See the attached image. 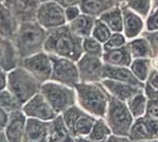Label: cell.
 <instances>
[{
  "label": "cell",
  "instance_id": "6da1fadb",
  "mask_svg": "<svg viewBox=\"0 0 158 142\" xmlns=\"http://www.w3.org/2000/svg\"><path fill=\"white\" fill-rule=\"evenodd\" d=\"M82 40L71 30L69 25L65 24L46 30L44 50L50 55L77 62L84 54Z\"/></svg>",
  "mask_w": 158,
  "mask_h": 142
},
{
  "label": "cell",
  "instance_id": "7a4b0ae2",
  "mask_svg": "<svg viewBox=\"0 0 158 142\" xmlns=\"http://www.w3.org/2000/svg\"><path fill=\"white\" fill-rule=\"evenodd\" d=\"M79 106L96 118H105L110 94L102 82H79L74 86Z\"/></svg>",
  "mask_w": 158,
  "mask_h": 142
},
{
  "label": "cell",
  "instance_id": "3957f363",
  "mask_svg": "<svg viewBox=\"0 0 158 142\" xmlns=\"http://www.w3.org/2000/svg\"><path fill=\"white\" fill-rule=\"evenodd\" d=\"M45 38L46 30L36 20L19 23L12 41L17 50L19 62L26 57L42 52Z\"/></svg>",
  "mask_w": 158,
  "mask_h": 142
},
{
  "label": "cell",
  "instance_id": "277c9868",
  "mask_svg": "<svg viewBox=\"0 0 158 142\" xmlns=\"http://www.w3.org/2000/svg\"><path fill=\"white\" fill-rule=\"evenodd\" d=\"M42 83L21 67H17L7 74V90L22 103H26L40 92Z\"/></svg>",
  "mask_w": 158,
  "mask_h": 142
},
{
  "label": "cell",
  "instance_id": "5b68a950",
  "mask_svg": "<svg viewBox=\"0 0 158 142\" xmlns=\"http://www.w3.org/2000/svg\"><path fill=\"white\" fill-rule=\"evenodd\" d=\"M40 92L57 115H61L77 103L75 89L58 82L43 83Z\"/></svg>",
  "mask_w": 158,
  "mask_h": 142
},
{
  "label": "cell",
  "instance_id": "8992f818",
  "mask_svg": "<svg viewBox=\"0 0 158 142\" xmlns=\"http://www.w3.org/2000/svg\"><path fill=\"white\" fill-rule=\"evenodd\" d=\"M105 119L112 134L127 137H129L130 130L135 120L127 103L111 95Z\"/></svg>",
  "mask_w": 158,
  "mask_h": 142
},
{
  "label": "cell",
  "instance_id": "52a82bcc",
  "mask_svg": "<svg viewBox=\"0 0 158 142\" xmlns=\"http://www.w3.org/2000/svg\"><path fill=\"white\" fill-rule=\"evenodd\" d=\"M63 120L74 138L87 137L96 120V117L85 112L75 104L61 114Z\"/></svg>",
  "mask_w": 158,
  "mask_h": 142
},
{
  "label": "cell",
  "instance_id": "ba28073f",
  "mask_svg": "<svg viewBox=\"0 0 158 142\" xmlns=\"http://www.w3.org/2000/svg\"><path fill=\"white\" fill-rule=\"evenodd\" d=\"M52 62V74L50 79L55 82L74 88L80 82V76L75 62L57 55H50Z\"/></svg>",
  "mask_w": 158,
  "mask_h": 142
},
{
  "label": "cell",
  "instance_id": "9c48e42d",
  "mask_svg": "<svg viewBox=\"0 0 158 142\" xmlns=\"http://www.w3.org/2000/svg\"><path fill=\"white\" fill-rule=\"evenodd\" d=\"M36 21L47 30L63 26L67 22L65 8L54 0L41 3L37 11Z\"/></svg>",
  "mask_w": 158,
  "mask_h": 142
},
{
  "label": "cell",
  "instance_id": "30bf717a",
  "mask_svg": "<svg viewBox=\"0 0 158 142\" xmlns=\"http://www.w3.org/2000/svg\"><path fill=\"white\" fill-rule=\"evenodd\" d=\"M21 67L31 73L42 84L50 79L52 74V62L50 56L44 53H37L20 60Z\"/></svg>",
  "mask_w": 158,
  "mask_h": 142
},
{
  "label": "cell",
  "instance_id": "8fae6325",
  "mask_svg": "<svg viewBox=\"0 0 158 142\" xmlns=\"http://www.w3.org/2000/svg\"><path fill=\"white\" fill-rule=\"evenodd\" d=\"M80 82H100L103 79L104 62L102 57L83 54L77 61Z\"/></svg>",
  "mask_w": 158,
  "mask_h": 142
},
{
  "label": "cell",
  "instance_id": "7c38bea8",
  "mask_svg": "<svg viewBox=\"0 0 158 142\" xmlns=\"http://www.w3.org/2000/svg\"><path fill=\"white\" fill-rule=\"evenodd\" d=\"M22 112L29 118H34L45 122L51 121L58 116L52 109L41 92L34 95L23 104Z\"/></svg>",
  "mask_w": 158,
  "mask_h": 142
},
{
  "label": "cell",
  "instance_id": "4fadbf2b",
  "mask_svg": "<svg viewBox=\"0 0 158 142\" xmlns=\"http://www.w3.org/2000/svg\"><path fill=\"white\" fill-rule=\"evenodd\" d=\"M129 138L131 141L158 140V121L145 116L135 119L130 130Z\"/></svg>",
  "mask_w": 158,
  "mask_h": 142
},
{
  "label": "cell",
  "instance_id": "5bb4252c",
  "mask_svg": "<svg viewBox=\"0 0 158 142\" xmlns=\"http://www.w3.org/2000/svg\"><path fill=\"white\" fill-rule=\"evenodd\" d=\"M3 4L8 7L17 20L21 23L36 20L41 2L39 0H8Z\"/></svg>",
  "mask_w": 158,
  "mask_h": 142
},
{
  "label": "cell",
  "instance_id": "9a60e30c",
  "mask_svg": "<svg viewBox=\"0 0 158 142\" xmlns=\"http://www.w3.org/2000/svg\"><path fill=\"white\" fill-rule=\"evenodd\" d=\"M27 118L22 110L15 111L8 114V120L6 126L4 129L5 135L8 142H21L25 128H26Z\"/></svg>",
  "mask_w": 158,
  "mask_h": 142
},
{
  "label": "cell",
  "instance_id": "2e32d148",
  "mask_svg": "<svg viewBox=\"0 0 158 142\" xmlns=\"http://www.w3.org/2000/svg\"><path fill=\"white\" fill-rule=\"evenodd\" d=\"M108 79L120 82H125L139 88H144V83L140 81L132 73L130 67H118L112 66L104 63L103 69V79Z\"/></svg>",
  "mask_w": 158,
  "mask_h": 142
},
{
  "label": "cell",
  "instance_id": "e0dca14e",
  "mask_svg": "<svg viewBox=\"0 0 158 142\" xmlns=\"http://www.w3.org/2000/svg\"><path fill=\"white\" fill-rule=\"evenodd\" d=\"M123 17V30L124 35L128 39H134L139 36L143 30L144 23L143 18L129 7L120 5Z\"/></svg>",
  "mask_w": 158,
  "mask_h": 142
},
{
  "label": "cell",
  "instance_id": "ac0fdd59",
  "mask_svg": "<svg viewBox=\"0 0 158 142\" xmlns=\"http://www.w3.org/2000/svg\"><path fill=\"white\" fill-rule=\"evenodd\" d=\"M101 82L111 96L125 103L138 91L143 90V88L108 79H104Z\"/></svg>",
  "mask_w": 158,
  "mask_h": 142
},
{
  "label": "cell",
  "instance_id": "d6986e66",
  "mask_svg": "<svg viewBox=\"0 0 158 142\" xmlns=\"http://www.w3.org/2000/svg\"><path fill=\"white\" fill-rule=\"evenodd\" d=\"M19 58L11 40L0 36V68L9 71L19 67Z\"/></svg>",
  "mask_w": 158,
  "mask_h": 142
},
{
  "label": "cell",
  "instance_id": "ffe728a7",
  "mask_svg": "<svg viewBox=\"0 0 158 142\" xmlns=\"http://www.w3.org/2000/svg\"><path fill=\"white\" fill-rule=\"evenodd\" d=\"M47 141L75 142V138L68 129L61 115H58L55 119L48 121Z\"/></svg>",
  "mask_w": 158,
  "mask_h": 142
},
{
  "label": "cell",
  "instance_id": "44dd1931",
  "mask_svg": "<svg viewBox=\"0 0 158 142\" xmlns=\"http://www.w3.org/2000/svg\"><path fill=\"white\" fill-rule=\"evenodd\" d=\"M47 127L48 122L34 118H28L21 142H48Z\"/></svg>",
  "mask_w": 158,
  "mask_h": 142
},
{
  "label": "cell",
  "instance_id": "7402d4cb",
  "mask_svg": "<svg viewBox=\"0 0 158 142\" xmlns=\"http://www.w3.org/2000/svg\"><path fill=\"white\" fill-rule=\"evenodd\" d=\"M123 0H81L79 6L81 13L99 18L106 11L120 6Z\"/></svg>",
  "mask_w": 158,
  "mask_h": 142
},
{
  "label": "cell",
  "instance_id": "603a6c76",
  "mask_svg": "<svg viewBox=\"0 0 158 142\" xmlns=\"http://www.w3.org/2000/svg\"><path fill=\"white\" fill-rule=\"evenodd\" d=\"M19 23L8 7L0 2V36L13 41L19 26Z\"/></svg>",
  "mask_w": 158,
  "mask_h": 142
},
{
  "label": "cell",
  "instance_id": "cb8c5ba5",
  "mask_svg": "<svg viewBox=\"0 0 158 142\" xmlns=\"http://www.w3.org/2000/svg\"><path fill=\"white\" fill-rule=\"evenodd\" d=\"M102 60L105 64L130 67L131 61H132V57L126 44L119 48L111 49V50H104Z\"/></svg>",
  "mask_w": 158,
  "mask_h": 142
},
{
  "label": "cell",
  "instance_id": "d4e9b609",
  "mask_svg": "<svg viewBox=\"0 0 158 142\" xmlns=\"http://www.w3.org/2000/svg\"><path fill=\"white\" fill-rule=\"evenodd\" d=\"M97 18L88 14L81 13L75 19L69 22L71 30L81 38H86L92 35L94 25Z\"/></svg>",
  "mask_w": 158,
  "mask_h": 142
},
{
  "label": "cell",
  "instance_id": "484cf974",
  "mask_svg": "<svg viewBox=\"0 0 158 142\" xmlns=\"http://www.w3.org/2000/svg\"><path fill=\"white\" fill-rule=\"evenodd\" d=\"M128 49L132 59L135 58H153L154 54L149 42L143 37L134 38L127 43Z\"/></svg>",
  "mask_w": 158,
  "mask_h": 142
},
{
  "label": "cell",
  "instance_id": "4316f807",
  "mask_svg": "<svg viewBox=\"0 0 158 142\" xmlns=\"http://www.w3.org/2000/svg\"><path fill=\"white\" fill-rule=\"evenodd\" d=\"M99 18L108 26L112 32H122L123 17L120 6H115L106 11L99 17Z\"/></svg>",
  "mask_w": 158,
  "mask_h": 142
},
{
  "label": "cell",
  "instance_id": "83f0119b",
  "mask_svg": "<svg viewBox=\"0 0 158 142\" xmlns=\"http://www.w3.org/2000/svg\"><path fill=\"white\" fill-rule=\"evenodd\" d=\"M148 98L144 93L143 89L134 94L131 98H130L126 103L131 111V115L133 116L134 119L140 118L144 116L147 107Z\"/></svg>",
  "mask_w": 158,
  "mask_h": 142
},
{
  "label": "cell",
  "instance_id": "f1b7e54d",
  "mask_svg": "<svg viewBox=\"0 0 158 142\" xmlns=\"http://www.w3.org/2000/svg\"><path fill=\"white\" fill-rule=\"evenodd\" d=\"M152 67V58H135L132 59L130 66L134 76L142 82L145 83Z\"/></svg>",
  "mask_w": 158,
  "mask_h": 142
},
{
  "label": "cell",
  "instance_id": "f546056e",
  "mask_svg": "<svg viewBox=\"0 0 158 142\" xmlns=\"http://www.w3.org/2000/svg\"><path fill=\"white\" fill-rule=\"evenodd\" d=\"M112 131L107 125L105 118H96L90 134L87 136L89 139L95 141H105L110 135Z\"/></svg>",
  "mask_w": 158,
  "mask_h": 142
},
{
  "label": "cell",
  "instance_id": "4dcf8cb0",
  "mask_svg": "<svg viewBox=\"0 0 158 142\" xmlns=\"http://www.w3.org/2000/svg\"><path fill=\"white\" fill-rule=\"evenodd\" d=\"M0 107L7 114H10L15 111L22 110L23 104L8 90H4L0 91Z\"/></svg>",
  "mask_w": 158,
  "mask_h": 142
},
{
  "label": "cell",
  "instance_id": "1f68e13d",
  "mask_svg": "<svg viewBox=\"0 0 158 142\" xmlns=\"http://www.w3.org/2000/svg\"><path fill=\"white\" fill-rule=\"evenodd\" d=\"M121 5L129 7L143 18H147L151 10L153 0H123Z\"/></svg>",
  "mask_w": 158,
  "mask_h": 142
},
{
  "label": "cell",
  "instance_id": "d6a6232c",
  "mask_svg": "<svg viewBox=\"0 0 158 142\" xmlns=\"http://www.w3.org/2000/svg\"><path fill=\"white\" fill-rule=\"evenodd\" d=\"M111 34H112V31L108 28V26L103 20H101L99 18H97L95 19L91 36H93L97 41H99L102 44H104L109 39Z\"/></svg>",
  "mask_w": 158,
  "mask_h": 142
},
{
  "label": "cell",
  "instance_id": "836d02e7",
  "mask_svg": "<svg viewBox=\"0 0 158 142\" xmlns=\"http://www.w3.org/2000/svg\"><path fill=\"white\" fill-rule=\"evenodd\" d=\"M82 48L85 54L96 55L99 57H102L103 53H104V47L102 43L99 41H97L95 38H94L93 36L83 38Z\"/></svg>",
  "mask_w": 158,
  "mask_h": 142
},
{
  "label": "cell",
  "instance_id": "e575fe53",
  "mask_svg": "<svg viewBox=\"0 0 158 142\" xmlns=\"http://www.w3.org/2000/svg\"><path fill=\"white\" fill-rule=\"evenodd\" d=\"M127 44L126 37L121 32H112L109 39L103 44L104 50H111L122 47Z\"/></svg>",
  "mask_w": 158,
  "mask_h": 142
},
{
  "label": "cell",
  "instance_id": "d590c367",
  "mask_svg": "<svg viewBox=\"0 0 158 142\" xmlns=\"http://www.w3.org/2000/svg\"><path fill=\"white\" fill-rule=\"evenodd\" d=\"M142 36H143L150 43L154 57L158 55V30H153V31H143L142 33Z\"/></svg>",
  "mask_w": 158,
  "mask_h": 142
},
{
  "label": "cell",
  "instance_id": "8d00e7d4",
  "mask_svg": "<svg viewBox=\"0 0 158 142\" xmlns=\"http://www.w3.org/2000/svg\"><path fill=\"white\" fill-rule=\"evenodd\" d=\"M144 116L158 121V99H148Z\"/></svg>",
  "mask_w": 158,
  "mask_h": 142
},
{
  "label": "cell",
  "instance_id": "74e56055",
  "mask_svg": "<svg viewBox=\"0 0 158 142\" xmlns=\"http://www.w3.org/2000/svg\"><path fill=\"white\" fill-rule=\"evenodd\" d=\"M146 30L148 31L158 30V7H154L147 17Z\"/></svg>",
  "mask_w": 158,
  "mask_h": 142
},
{
  "label": "cell",
  "instance_id": "f35d334b",
  "mask_svg": "<svg viewBox=\"0 0 158 142\" xmlns=\"http://www.w3.org/2000/svg\"><path fill=\"white\" fill-rule=\"evenodd\" d=\"M81 13V11L79 6H68L65 8L66 18H67V21H69V22L75 19Z\"/></svg>",
  "mask_w": 158,
  "mask_h": 142
},
{
  "label": "cell",
  "instance_id": "ab89813d",
  "mask_svg": "<svg viewBox=\"0 0 158 142\" xmlns=\"http://www.w3.org/2000/svg\"><path fill=\"white\" fill-rule=\"evenodd\" d=\"M105 142H132L127 136H118L115 134H111Z\"/></svg>",
  "mask_w": 158,
  "mask_h": 142
},
{
  "label": "cell",
  "instance_id": "60d3db41",
  "mask_svg": "<svg viewBox=\"0 0 158 142\" xmlns=\"http://www.w3.org/2000/svg\"><path fill=\"white\" fill-rule=\"evenodd\" d=\"M8 120V114L0 107V131H4Z\"/></svg>",
  "mask_w": 158,
  "mask_h": 142
},
{
  "label": "cell",
  "instance_id": "b9f144b4",
  "mask_svg": "<svg viewBox=\"0 0 158 142\" xmlns=\"http://www.w3.org/2000/svg\"><path fill=\"white\" fill-rule=\"evenodd\" d=\"M54 1L58 3L64 8L68 6H79L81 2V0H54Z\"/></svg>",
  "mask_w": 158,
  "mask_h": 142
},
{
  "label": "cell",
  "instance_id": "7bdbcfd3",
  "mask_svg": "<svg viewBox=\"0 0 158 142\" xmlns=\"http://www.w3.org/2000/svg\"><path fill=\"white\" fill-rule=\"evenodd\" d=\"M7 84V76L5 70L0 68V91H4L6 88Z\"/></svg>",
  "mask_w": 158,
  "mask_h": 142
},
{
  "label": "cell",
  "instance_id": "ee69618b",
  "mask_svg": "<svg viewBox=\"0 0 158 142\" xmlns=\"http://www.w3.org/2000/svg\"><path fill=\"white\" fill-rule=\"evenodd\" d=\"M75 142H105V141H95V140H93L89 139L88 137H79V138H75Z\"/></svg>",
  "mask_w": 158,
  "mask_h": 142
},
{
  "label": "cell",
  "instance_id": "f6af8a7d",
  "mask_svg": "<svg viewBox=\"0 0 158 142\" xmlns=\"http://www.w3.org/2000/svg\"><path fill=\"white\" fill-rule=\"evenodd\" d=\"M0 142H8L4 131H0Z\"/></svg>",
  "mask_w": 158,
  "mask_h": 142
},
{
  "label": "cell",
  "instance_id": "bcb514c9",
  "mask_svg": "<svg viewBox=\"0 0 158 142\" xmlns=\"http://www.w3.org/2000/svg\"><path fill=\"white\" fill-rule=\"evenodd\" d=\"M153 5H154L153 8L154 7H158V0H153Z\"/></svg>",
  "mask_w": 158,
  "mask_h": 142
},
{
  "label": "cell",
  "instance_id": "7dc6e473",
  "mask_svg": "<svg viewBox=\"0 0 158 142\" xmlns=\"http://www.w3.org/2000/svg\"><path fill=\"white\" fill-rule=\"evenodd\" d=\"M132 142H158V140H143V141H132Z\"/></svg>",
  "mask_w": 158,
  "mask_h": 142
},
{
  "label": "cell",
  "instance_id": "c3c4849f",
  "mask_svg": "<svg viewBox=\"0 0 158 142\" xmlns=\"http://www.w3.org/2000/svg\"><path fill=\"white\" fill-rule=\"evenodd\" d=\"M41 3H44V2H46V1H50V0H39Z\"/></svg>",
  "mask_w": 158,
  "mask_h": 142
},
{
  "label": "cell",
  "instance_id": "681fc988",
  "mask_svg": "<svg viewBox=\"0 0 158 142\" xmlns=\"http://www.w3.org/2000/svg\"><path fill=\"white\" fill-rule=\"evenodd\" d=\"M6 1H8V0H3V2H2V3H6Z\"/></svg>",
  "mask_w": 158,
  "mask_h": 142
},
{
  "label": "cell",
  "instance_id": "f907efd6",
  "mask_svg": "<svg viewBox=\"0 0 158 142\" xmlns=\"http://www.w3.org/2000/svg\"><path fill=\"white\" fill-rule=\"evenodd\" d=\"M0 2H3V0H0Z\"/></svg>",
  "mask_w": 158,
  "mask_h": 142
}]
</instances>
